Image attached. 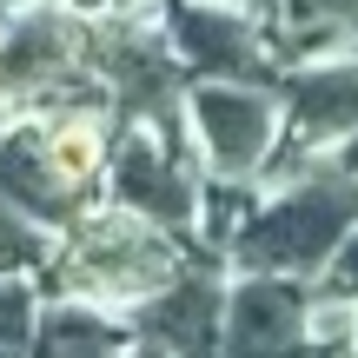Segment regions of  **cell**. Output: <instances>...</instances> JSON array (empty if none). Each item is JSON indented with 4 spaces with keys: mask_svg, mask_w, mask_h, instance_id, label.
Returning a JSON list of instances; mask_svg holds the SVG:
<instances>
[{
    "mask_svg": "<svg viewBox=\"0 0 358 358\" xmlns=\"http://www.w3.org/2000/svg\"><path fill=\"white\" fill-rule=\"evenodd\" d=\"M319 292H325V299H345V306H358V226H352V239L338 245V259L319 272Z\"/></svg>",
    "mask_w": 358,
    "mask_h": 358,
    "instance_id": "obj_13",
    "label": "cell"
},
{
    "mask_svg": "<svg viewBox=\"0 0 358 358\" xmlns=\"http://www.w3.org/2000/svg\"><path fill=\"white\" fill-rule=\"evenodd\" d=\"M106 199L133 206L140 219L179 232V239H199V213H206V159H199V146H179L159 127H120L113 166H106Z\"/></svg>",
    "mask_w": 358,
    "mask_h": 358,
    "instance_id": "obj_5",
    "label": "cell"
},
{
    "mask_svg": "<svg viewBox=\"0 0 358 358\" xmlns=\"http://www.w3.org/2000/svg\"><path fill=\"white\" fill-rule=\"evenodd\" d=\"M186 127L206 159V179H259L285 146V93L259 80H192Z\"/></svg>",
    "mask_w": 358,
    "mask_h": 358,
    "instance_id": "obj_3",
    "label": "cell"
},
{
    "mask_svg": "<svg viewBox=\"0 0 358 358\" xmlns=\"http://www.w3.org/2000/svg\"><path fill=\"white\" fill-rule=\"evenodd\" d=\"M120 358H173V352H166V345H153V338H133Z\"/></svg>",
    "mask_w": 358,
    "mask_h": 358,
    "instance_id": "obj_14",
    "label": "cell"
},
{
    "mask_svg": "<svg viewBox=\"0 0 358 358\" xmlns=\"http://www.w3.org/2000/svg\"><path fill=\"white\" fill-rule=\"evenodd\" d=\"M166 34L192 80H259V87L285 80V53L266 13L239 0H166Z\"/></svg>",
    "mask_w": 358,
    "mask_h": 358,
    "instance_id": "obj_7",
    "label": "cell"
},
{
    "mask_svg": "<svg viewBox=\"0 0 358 358\" xmlns=\"http://www.w3.org/2000/svg\"><path fill=\"white\" fill-rule=\"evenodd\" d=\"M0 192H7L13 206H20L27 219H40V226L60 239L66 226H73L80 213H93V192L66 186L60 166L47 159V133H40V113H13L7 127H0Z\"/></svg>",
    "mask_w": 358,
    "mask_h": 358,
    "instance_id": "obj_9",
    "label": "cell"
},
{
    "mask_svg": "<svg viewBox=\"0 0 358 358\" xmlns=\"http://www.w3.org/2000/svg\"><path fill=\"white\" fill-rule=\"evenodd\" d=\"M358 226V153H332L319 166L272 179L259 192L252 219L226 245L232 272H285V279H319L338 259V245Z\"/></svg>",
    "mask_w": 358,
    "mask_h": 358,
    "instance_id": "obj_2",
    "label": "cell"
},
{
    "mask_svg": "<svg viewBox=\"0 0 358 358\" xmlns=\"http://www.w3.org/2000/svg\"><path fill=\"white\" fill-rule=\"evenodd\" d=\"M338 358H352V352H338Z\"/></svg>",
    "mask_w": 358,
    "mask_h": 358,
    "instance_id": "obj_18",
    "label": "cell"
},
{
    "mask_svg": "<svg viewBox=\"0 0 358 358\" xmlns=\"http://www.w3.org/2000/svg\"><path fill=\"white\" fill-rule=\"evenodd\" d=\"M239 7H252V13H272V0H239Z\"/></svg>",
    "mask_w": 358,
    "mask_h": 358,
    "instance_id": "obj_15",
    "label": "cell"
},
{
    "mask_svg": "<svg viewBox=\"0 0 358 358\" xmlns=\"http://www.w3.org/2000/svg\"><path fill=\"white\" fill-rule=\"evenodd\" d=\"M352 358H358V325H352Z\"/></svg>",
    "mask_w": 358,
    "mask_h": 358,
    "instance_id": "obj_17",
    "label": "cell"
},
{
    "mask_svg": "<svg viewBox=\"0 0 358 358\" xmlns=\"http://www.w3.org/2000/svg\"><path fill=\"white\" fill-rule=\"evenodd\" d=\"M226 285H232V266L219 252H199L166 292H153L133 312V332L166 345L173 358H219V338H226Z\"/></svg>",
    "mask_w": 358,
    "mask_h": 358,
    "instance_id": "obj_8",
    "label": "cell"
},
{
    "mask_svg": "<svg viewBox=\"0 0 358 358\" xmlns=\"http://www.w3.org/2000/svg\"><path fill=\"white\" fill-rule=\"evenodd\" d=\"M133 338H140L133 332V312L93 306V299H73V292H47L34 358H120Z\"/></svg>",
    "mask_w": 358,
    "mask_h": 358,
    "instance_id": "obj_10",
    "label": "cell"
},
{
    "mask_svg": "<svg viewBox=\"0 0 358 358\" xmlns=\"http://www.w3.org/2000/svg\"><path fill=\"white\" fill-rule=\"evenodd\" d=\"M219 358H338L319 338V279L232 272Z\"/></svg>",
    "mask_w": 358,
    "mask_h": 358,
    "instance_id": "obj_6",
    "label": "cell"
},
{
    "mask_svg": "<svg viewBox=\"0 0 358 358\" xmlns=\"http://www.w3.org/2000/svg\"><path fill=\"white\" fill-rule=\"evenodd\" d=\"M279 93H285V146L266 166V186L332 153H358V47L285 66Z\"/></svg>",
    "mask_w": 358,
    "mask_h": 358,
    "instance_id": "obj_4",
    "label": "cell"
},
{
    "mask_svg": "<svg viewBox=\"0 0 358 358\" xmlns=\"http://www.w3.org/2000/svg\"><path fill=\"white\" fill-rule=\"evenodd\" d=\"M80 7H87V13H100V7H113V0H80Z\"/></svg>",
    "mask_w": 358,
    "mask_h": 358,
    "instance_id": "obj_16",
    "label": "cell"
},
{
    "mask_svg": "<svg viewBox=\"0 0 358 358\" xmlns=\"http://www.w3.org/2000/svg\"><path fill=\"white\" fill-rule=\"evenodd\" d=\"M199 252H206L199 239H179V232L140 219L133 206L100 199L93 213H80L73 226L60 232L40 285H47V292L93 299V306H113V312H140L146 299L166 292Z\"/></svg>",
    "mask_w": 358,
    "mask_h": 358,
    "instance_id": "obj_1",
    "label": "cell"
},
{
    "mask_svg": "<svg viewBox=\"0 0 358 358\" xmlns=\"http://www.w3.org/2000/svg\"><path fill=\"white\" fill-rule=\"evenodd\" d=\"M40 312H47V285L34 272H0V358H34Z\"/></svg>",
    "mask_w": 358,
    "mask_h": 358,
    "instance_id": "obj_11",
    "label": "cell"
},
{
    "mask_svg": "<svg viewBox=\"0 0 358 358\" xmlns=\"http://www.w3.org/2000/svg\"><path fill=\"white\" fill-rule=\"evenodd\" d=\"M53 232L40 226V219H27L20 206L7 199V192H0V272H47V259H53Z\"/></svg>",
    "mask_w": 358,
    "mask_h": 358,
    "instance_id": "obj_12",
    "label": "cell"
}]
</instances>
